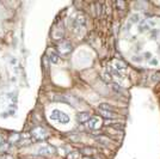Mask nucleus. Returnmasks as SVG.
Returning a JSON list of instances; mask_svg holds the SVG:
<instances>
[{"label": "nucleus", "mask_w": 160, "mask_h": 159, "mask_svg": "<svg viewBox=\"0 0 160 159\" xmlns=\"http://www.w3.org/2000/svg\"><path fill=\"white\" fill-rule=\"evenodd\" d=\"M50 118H53V120H55L57 122H60L61 124H66V123H68L69 122V117L68 115H66L63 111L61 110H53L51 111V114H50Z\"/></svg>", "instance_id": "obj_3"}, {"label": "nucleus", "mask_w": 160, "mask_h": 159, "mask_svg": "<svg viewBox=\"0 0 160 159\" xmlns=\"http://www.w3.org/2000/svg\"><path fill=\"white\" fill-rule=\"evenodd\" d=\"M86 26V18L84 15H78L75 18L72 19V28L75 31L83 30Z\"/></svg>", "instance_id": "obj_4"}, {"label": "nucleus", "mask_w": 160, "mask_h": 159, "mask_svg": "<svg viewBox=\"0 0 160 159\" xmlns=\"http://www.w3.org/2000/svg\"><path fill=\"white\" fill-rule=\"evenodd\" d=\"M43 63H44V69H45V72H48V69H49V67H48V57H47L45 55L43 56Z\"/></svg>", "instance_id": "obj_20"}, {"label": "nucleus", "mask_w": 160, "mask_h": 159, "mask_svg": "<svg viewBox=\"0 0 160 159\" xmlns=\"http://www.w3.org/2000/svg\"><path fill=\"white\" fill-rule=\"evenodd\" d=\"M111 88H112V90H114L115 92H116V94H119V95H125V91L121 88V86H119V85H116V84H114V85H112L111 86Z\"/></svg>", "instance_id": "obj_17"}, {"label": "nucleus", "mask_w": 160, "mask_h": 159, "mask_svg": "<svg viewBox=\"0 0 160 159\" xmlns=\"http://www.w3.org/2000/svg\"><path fill=\"white\" fill-rule=\"evenodd\" d=\"M115 69H117V71H124L125 69V63L123 62V61H121V60H116L115 62H114V66H112Z\"/></svg>", "instance_id": "obj_12"}, {"label": "nucleus", "mask_w": 160, "mask_h": 159, "mask_svg": "<svg viewBox=\"0 0 160 159\" xmlns=\"http://www.w3.org/2000/svg\"><path fill=\"white\" fill-rule=\"evenodd\" d=\"M83 159H92V158H90V157H85V158H83Z\"/></svg>", "instance_id": "obj_25"}, {"label": "nucleus", "mask_w": 160, "mask_h": 159, "mask_svg": "<svg viewBox=\"0 0 160 159\" xmlns=\"http://www.w3.org/2000/svg\"><path fill=\"white\" fill-rule=\"evenodd\" d=\"M80 152H81V153L83 154H85L86 157H89V156H93V154H96L97 153V148H93V147H84L81 151H80Z\"/></svg>", "instance_id": "obj_11"}, {"label": "nucleus", "mask_w": 160, "mask_h": 159, "mask_svg": "<svg viewBox=\"0 0 160 159\" xmlns=\"http://www.w3.org/2000/svg\"><path fill=\"white\" fill-rule=\"evenodd\" d=\"M38 154L41 156H50L55 152V148L54 147H50V146H42L38 148Z\"/></svg>", "instance_id": "obj_8"}, {"label": "nucleus", "mask_w": 160, "mask_h": 159, "mask_svg": "<svg viewBox=\"0 0 160 159\" xmlns=\"http://www.w3.org/2000/svg\"><path fill=\"white\" fill-rule=\"evenodd\" d=\"M10 150V144L9 142H0V153H6Z\"/></svg>", "instance_id": "obj_15"}, {"label": "nucleus", "mask_w": 160, "mask_h": 159, "mask_svg": "<svg viewBox=\"0 0 160 159\" xmlns=\"http://www.w3.org/2000/svg\"><path fill=\"white\" fill-rule=\"evenodd\" d=\"M102 120L99 117H91L90 121L86 123V126L91 129V130H98L99 128L102 127Z\"/></svg>", "instance_id": "obj_5"}, {"label": "nucleus", "mask_w": 160, "mask_h": 159, "mask_svg": "<svg viewBox=\"0 0 160 159\" xmlns=\"http://www.w3.org/2000/svg\"><path fill=\"white\" fill-rule=\"evenodd\" d=\"M56 50H57V53H59L60 55L66 56V55L71 54V51H72V44H71V42L66 41V39H61V41H60L56 44Z\"/></svg>", "instance_id": "obj_2"}, {"label": "nucleus", "mask_w": 160, "mask_h": 159, "mask_svg": "<svg viewBox=\"0 0 160 159\" xmlns=\"http://www.w3.org/2000/svg\"><path fill=\"white\" fill-rule=\"evenodd\" d=\"M98 109H101V110H114V109H112L111 105L106 104V103H102V104H99Z\"/></svg>", "instance_id": "obj_18"}, {"label": "nucleus", "mask_w": 160, "mask_h": 159, "mask_svg": "<svg viewBox=\"0 0 160 159\" xmlns=\"http://www.w3.org/2000/svg\"><path fill=\"white\" fill-rule=\"evenodd\" d=\"M149 63H151V65H153V66H157V65L159 63V61L157 60L155 57H153V59H151V60H149Z\"/></svg>", "instance_id": "obj_22"}, {"label": "nucleus", "mask_w": 160, "mask_h": 159, "mask_svg": "<svg viewBox=\"0 0 160 159\" xmlns=\"http://www.w3.org/2000/svg\"><path fill=\"white\" fill-rule=\"evenodd\" d=\"M91 118V115L89 112H79L78 116H77V121L80 123V124H86Z\"/></svg>", "instance_id": "obj_7"}, {"label": "nucleus", "mask_w": 160, "mask_h": 159, "mask_svg": "<svg viewBox=\"0 0 160 159\" xmlns=\"http://www.w3.org/2000/svg\"><path fill=\"white\" fill-rule=\"evenodd\" d=\"M0 159H13L11 156H0Z\"/></svg>", "instance_id": "obj_23"}, {"label": "nucleus", "mask_w": 160, "mask_h": 159, "mask_svg": "<svg viewBox=\"0 0 160 159\" xmlns=\"http://www.w3.org/2000/svg\"><path fill=\"white\" fill-rule=\"evenodd\" d=\"M102 79H103V80H104L105 83H109V82L112 80V78H111L110 73H108V72H105V73L102 74Z\"/></svg>", "instance_id": "obj_19"}, {"label": "nucleus", "mask_w": 160, "mask_h": 159, "mask_svg": "<svg viewBox=\"0 0 160 159\" xmlns=\"http://www.w3.org/2000/svg\"><path fill=\"white\" fill-rule=\"evenodd\" d=\"M80 154L81 153H80L79 151H72L68 153L67 159H80Z\"/></svg>", "instance_id": "obj_16"}, {"label": "nucleus", "mask_w": 160, "mask_h": 159, "mask_svg": "<svg viewBox=\"0 0 160 159\" xmlns=\"http://www.w3.org/2000/svg\"><path fill=\"white\" fill-rule=\"evenodd\" d=\"M139 15H136V13H135V15H133L131 16V23H137L139 22Z\"/></svg>", "instance_id": "obj_21"}, {"label": "nucleus", "mask_w": 160, "mask_h": 159, "mask_svg": "<svg viewBox=\"0 0 160 159\" xmlns=\"http://www.w3.org/2000/svg\"><path fill=\"white\" fill-rule=\"evenodd\" d=\"M22 140V135L19 133H12L9 138V142L10 144H19Z\"/></svg>", "instance_id": "obj_10"}, {"label": "nucleus", "mask_w": 160, "mask_h": 159, "mask_svg": "<svg viewBox=\"0 0 160 159\" xmlns=\"http://www.w3.org/2000/svg\"><path fill=\"white\" fill-rule=\"evenodd\" d=\"M96 140H97V142H99V144H102L103 146H106V147H108L109 145H110V140H109V139L106 138V136H104V135H101V136H99V138H97Z\"/></svg>", "instance_id": "obj_13"}, {"label": "nucleus", "mask_w": 160, "mask_h": 159, "mask_svg": "<svg viewBox=\"0 0 160 159\" xmlns=\"http://www.w3.org/2000/svg\"><path fill=\"white\" fill-rule=\"evenodd\" d=\"M48 60L51 62V63H57L59 62V54H56V53L54 51H49V57Z\"/></svg>", "instance_id": "obj_14"}, {"label": "nucleus", "mask_w": 160, "mask_h": 159, "mask_svg": "<svg viewBox=\"0 0 160 159\" xmlns=\"http://www.w3.org/2000/svg\"><path fill=\"white\" fill-rule=\"evenodd\" d=\"M99 111V114H101L102 117L106 118V120H114V118H116L118 115H117V112H115L114 110H101V109H98Z\"/></svg>", "instance_id": "obj_6"}, {"label": "nucleus", "mask_w": 160, "mask_h": 159, "mask_svg": "<svg viewBox=\"0 0 160 159\" xmlns=\"http://www.w3.org/2000/svg\"><path fill=\"white\" fill-rule=\"evenodd\" d=\"M151 56H152L151 53H146V54H145V57H146V59H148V60H151V59H152Z\"/></svg>", "instance_id": "obj_24"}, {"label": "nucleus", "mask_w": 160, "mask_h": 159, "mask_svg": "<svg viewBox=\"0 0 160 159\" xmlns=\"http://www.w3.org/2000/svg\"><path fill=\"white\" fill-rule=\"evenodd\" d=\"M108 73H110L111 77H115V78H118V79H123V74L119 71L115 69L112 66H109L108 67Z\"/></svg>", "instance_id": "obj_9"}, {"label": "nucleus", "mask_w": 160, "mask_h": 159, "mask_svg": "<svg viewBox=\"0 0 160 159\" xmlns=\"http://www.w3.org/2000/svg\"><path fill=\"white\" fill-rule=\"evenodd\" d=\"M31 139H32V141H35V142H41V141H44L48 139L49 134H48V132H47L45 128L41 127V126H37V127H34L31 129Z\"/></svg>", "instance_id": "obj_1"}]
</instances>
